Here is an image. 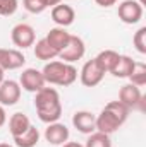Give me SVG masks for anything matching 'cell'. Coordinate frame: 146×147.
I'll return each instance as SVG.
<instances>
[{
    "label": "cell",
    "mask_w": 146,
    "mask_h": 147,
    "mask_svg": "<svg viewBox=\"0 0 146 147\" xmlns=\"http://www.w3.org/2000/svg\"><path fill=\"white\" fill-rule=\"evenodd\" d=\"M119 57H120V55H119L117 51H113V50H103V51H100V53L95 57V60H96V63L100 65V69H102L103 72L110 74L112 69L115 67Z\"/></svg>",
    "instance_id": "obj_18"
},
{
    "label": "cell",
    "mask_w": 146,
    "mask_h": 147,
    "mask_svg": "<svg viewBox=\"0 0 146 147\" xmlns=\"http://www.w3.org/2000/svg\"><path fill=\"white\" fill-rule=\"evenodd\" d=\"M62 147H84V146L79 144V142H65V144H62Z\"/></svg>",
    "instance_id": "obj_29"
},
{
    "label": "cell",
    "mask_w": 146,
    "mask_h": 147,
    "mask_svg": "<svg viewBox=\"0 0 146 147\" xmlns=\"http://www.w3.org/2000/svg\"><path fill=\"white\" fill-rule=\"evenodd\" d=\"M79 77H81V84L84 87H95V86H98L103 80L105 72L100 69V65L96 63V60L91 58V60H88L83 65V69L79 72Z\"/></svg>",
    "instance_id": "obj_6"
},
{
    "label": "cell",
    "mask_w": 146,
    "mask_h": 147,
    "mask_svg": "<svg viewBox=\"0 0 146 147\" xmlns=\"http://www.w3.org/2000/svg\"><path fill=\"white\" fill-rule=\"evenodd\" d=\"M72 125L74 128L81 134H93L96 130V115H93L91 111H76L72 116Z\"/></svg>",
    "instance_id": "obj_13"
},
{
    "label": "cell",
    "mask_w": 146,
    "mask_h": 147,
    "mask_svg": "<svg viewBox=\"0 0 146 147\" xmlns=\"http://www.w3.org/2000/svg\"><path fill=\"white\" fill-rule=\"evenodd\" d=\"M0 147H12V146H10V144H5V142H2V144H0Z\"/></svg>",
    "instance_id": "obj_31"
},
{
    "label": "cell",
    "mask_w": 146,
    "mask_h": 147,
    "mask_svg": "<svg viewBox=\"0 0 146 147\" xmlns=\"http://www.w3.org/2000/svg\"><path fill=\"white\" fill-rule=\"evenodd\" d=\"M35 57H36L38 60H43V62H50V60H53V58H57V51L46 43V39L43 38V39H40L36 41L35 45Z\"/></svg>",
    "instance_id": "obj_20"
},
{
    "label": "cell",
    "mask_w": 146,
    "mask_h": 147,
    "mask_svg": "<svg viewBox=\"0 0 146 147\" xmlns=\"http://www.w3.org/2000/svg\"><path fill=\"white\" fill-rule=\"evenodd\" d=\"M17 7H19L17 0H0V16L9 17V16L16 14Z\"/></svg>",
    "instance_id": "obj_24"
},
{
    "label": "cell",
    "mask_w": 146,
    "mask_h": 147,
    "mask_svg": "<svg viewBox=\"0 0 146 147\" xmlns=\"http://www.w3.org/2000/svg\"><path fill=\"white\" fill-rule=\"evenodd\" d=\"M2 82H3V70L0 69V84H2Z\"/></svg>",
    "instance_id": "obj_30"
},
{
    "label": "cell",
    "mask_w": 146,
    "mask_h": 147,
    "mask_svg": "<svg viewBox=\"0 0 146 147\" xmlns=\"http://www.w3.org/2000/svg\"><path fill=\"white\" fill-rule=\"evenodd\" d=\"M76 19V12L71 5L67 3H59L55 7H52V21L59 26V28H67L71 26Z\"/></svg>",
    "instance_id": "obj_14"
},
{
    "label": "cell",
    "mask_w": 146,
    "mask_h": 147,
    "mask_svg": "<svg viewBox=\"0 0 146 147\" xmlns=\"http://www.w3.org/2000/svg\"><path fill=\"white\" fill-rule=\"evenodd\" d=\"M21 99V86L19 82L9 79L0 84V105L2 106H14Z\"/></svg>",
    "instance_id": "obj_11"
},
{
    "label": "cell",
    "mask_w": 146,
    "mask_h": 147,
    "mask_svg": "<svg viewBox=\"0 0 146 147\" xmlns=\"http://www.w3.org/2000/svg\"><path fill=\"white\" fill-rule=\"evenodd\" d=\"M132 45L136 46V50L141 53V55H145L146 53V28H139L136 33H134V36H132Z\"/></svg>",
    "instance_id": "obj_23"
},
{
    "label": "cell",
    "mask_w": 146,
    "mask_h": 147,
    "mask_svg": "<svg viewBox=\"0 0 146 147\" xmlns=\"http://www.w3.org/2000/svg\"><path fill=\"white\" fill-rule=\"evenodd\" d=\"M129 111L131 110L126 105H122L119 99L107 103L105 108L100 111V115H96V132L112 135L127 121Z\"/></svg>",
    "instance_id": "obj_2"
},
{
    "label": "cell",
    "mask_w": 146,
    "mask_h": 147,
    "mask_svg": "<svg viewBox=\"0 0 146 147\" xmlns=\"http://www.w3.org/2000/svg\"><path fill=\"white\" fill-rule=\"evenodd\" d=\"M45 84L46 82L41 70H36V69H26L19 77V86L28 92H38L40 89L45 87Z\"/></svg>",
    "instance_id": "obj_9"
},
{
    "label": "cell",
    "mask_w": 146,
    "mask_h": 147,
    "mask_svg": "<svg viewBox=\"0 0 146 147\" xmlns=\"http://www.w3.org/2000/svg\"><path fill=\"white\" fill-rule=\"evenodd\" d=\"M41 74H43L46 84H53V86H60V87L71 86L77 79L76 67L72 63H65L62 60H50L43 67Z\"/></svg>",
    "instance_id": "obj_3"
},
{
    "label": "cell",
    "mask_w": 146,
    "mask_h": 147,
    "mask_svg": "<svg viewBox=\"0 0 146 147\" xmlns=\"http://www.w3.org/2000/svg\"><path fill=\"white\" fill-rule=\"evenodd\" d=\"M84 147H112L110 135L95 130L93 134H89V137H88V140H86Z\"/></svg>",
    "instance_id": "obj_21"
},
{
    "label": "cell",
    "mask_w": 146,
    "mask_h": 147,
    "mask_svg": "<svg viewBox=\"0 0 146 147\" xmlns=\"http://www.w3.org/2000/svg\"><path fill=\"white\" fill-rule=\"evenodd\" d=\"M29 127H31V121H29L28 115H24V113H14L9 120V132L12 137L24 134Z\"/></svg>",
    "instance_id": "obj_16"
},
{
    "label": "cell",
    "mask_w": 146,
    "mask_h": 147,
    "mask_svg": "<svg viewBox=\"0 0 146 147\" xmlns=\"http://www.w3.org/2000/svg\"><path fill=\"white\" fill-rule=\"evenodd\" d=\"M10 39H12V43H14L19 50H26V48H29V46L35 45L36 34H35L33 26H29V24H26V22H19V24H16V26L12 28V31H10Z\"/></svg>",
    "instance_id": "obj_4"
},
{
    "label": "cell",
    "mask_w": 146,
    "mask_h": 147,
    "mask_svg": "<svg viewBox=\"0 0 146 147\" xmlns=\"http://www.w3.org/2000/svg\"><path fill=\"white\" fill-rule=\"evenodd\" d=\"M134 65H136V62H134L131 57L120 55L119 60H117V63H115V67L112 69L110 74H112L113 77H119V79H129V75L134 70Z\"/></svg>",
    "instance_id": "obj_17"
},
{
    "label": "cell",
    "mask_w": 146,
    "mask_h": 147,
    "mask_svg": "<svg viewBox=\"0 0 146 147\" xmlns=\"http://www.w3.org/2000/svg\"><path fill=\"white\" fill-rule=\"evenodd\" d=\"M69 128L60 123V121H53L48 123V127L45 128V140L52 146H62L69 140Z\"/></svg>",
    "instance_id": "obj_12"
},
{
    "label": "cell",
    "mask_w": 146,
    "mask_h": 147,
    "mask_svg": "<svg viewBox=\"0 0 146 147\" xmlns=\"http://www.w3.org/2000/svg\"><path fill=\"white\" fill-rule=\"evenodd\" d=\"M26 63V57L23 51L16 48H0V69L5 70H17Z\"/></svg>",
    "instance_id": "obj_8"
},
{
    "label": "cell",
    "mask_w": 146,
    "mask_h": 147,
    "mask_svg": "<svg viewBox=\"0 0 146 147\" xmlns=\"http://www.w3.org/2000/svg\"><path fill=\"white\" fill-rule=\"evenodd\" d=\"M117 14L124 24H138L143 17V5L138 0H124L119 3Z\"/></svg>",
    "instance_id": "obj_5"
},
{
    "label": "cell",
    "mask_w": 146,
    "mask_h": 147,
    "mask_svg": "<svg viewBox=\"0 0 146 147\" xmlns=\"http://www.w3.org/2000/svg\"><path fill=\"white\" fill-rule=\"evenodd\" d=\"M5 121H7V113H5V110H3V106L0 105V128L5 125Z\"/></svg>",
    "instance_id": "obj_27"
},
{
    "label": "cell",
    "mask_w": 146,
    "mask_h": 147,
    "mask_svg": "<svg viewBox=\"0 0 146 147\" xmlns=\"http://www.w3.org/2000/svg\"><path fill=\"white\" fill-rule=\"evenodd\" d=\"M46 39V43L57 51V57H59V53L65 48V45L69 43V39H71V33H67L65 31V28H52L50 31H48V34L45 36Z\"/></svg>",
    "instance_id": "obj_15"
},
{
    "label": "cell",
    "mask_w": 146,
    "mask_h": 147,
    "mask_svg": "<svg viewBox=\"0 0 146 147\" xmlns=\"http://www.w3.org/2000/svg\"><path fill=\"white\" fill-rule=\"evenodd\" d=\"M129 80H131V84H134V86H138V87L146 86V65L143 62H136L134 70L129 75Z\"/></svg>",
    "instance_id": "obj_22"
},
{
    "label": "cell",
    "mask_w": 146,
    "mask_h": 147,
    "mask_svg": "<svg viewBox=\"0 0 146 147\" xmlns=\"http://www.w3.org/2000/svg\"><path fill=\"white\" fill-rule=\"evenodd\" d=\"M119 101L122 105H126L129 110H136L143 105V94H141V87L134 86V84H126L120 87L119 91Z\"/></svg>",
    "instance_id": "obj_10"
},
{
    "label": "cell",
    "mask_w": 146,
    "mask_h": 147,
    "mask_svg": "<svg viewBox=\"0 0 146 147\" xmlns=\"http://www.w3.org/2000/svg\"><path fill=\"white\" fill-rule=\"evenodd\" d=\"M84 53H86V45H84V41L79 36H72V34H71L69 43H67L65 48L59 53V58H60L62 62H65V63H74V62L81 60V58L84 57Z\"/></svg>",
    "instance_id": "obj_7"
},
{
    "label": "cell",
    "mask_w": 146,
    "mask_h": 147,
    "mask_svg": "<svg viewBox=\"0 0 146 147\" xmlns=\"http://www.w3.org/2000/svg\"><path fill=\"white\" fill-rule=\"evenodd\" d=\"M23 5L28 12L31 14H41L45 9H46V3L45 0H23Z\"/></svg>",
    "instance_id": "obj_25"
},
{
    "label": "cell",
    "mask_w": 146,
    "mask_h": 147,
    "mask_svg": "<svg viewBox=\"0 0 146 147\" xmlns=\"http://www.w3.org/2000/svg\"><path fill=\"white\" fill-rule=\"evenodd\" d=\"M45 3H46V7H55V5L62 3V0H45Z\"/></svg>",
    "instance_id": "obj_28"
},
{
    "label": "cell",
    "mask_w": 146,
    "mask_h": 147,
    "mask_svg": "<svg viewBox=\"0 0 146 147\" xmlns=\"http://www.w3.org/2000/svg\"><path fill=\"white\" fill-rule=\"evenodd\" d=\"M12 139H14V144L17 147H36V144L40 142V132L35 125H31L24 134L12 137Z\"/></svg>",
    "instance_id": "obj_19"
},
{
    "label": "cell",
    "mask_w": 146,
    "mask_h": 147,
    "mask_svg": "<svg viewBox=\"0 0 146 147\" xmlns=\"http://www.w3.org/2000/svg\"><path fill=\"white\" fill-rule=\"evenodd\" d=\"M138 2H139L141 5H145V3H146V0H138Z\"/></svg>",
    "instance_id": "obj_32"
},
{
    "label": "cell",
    "mask_w": 146,
    "mask_h": 147,
    "mask_svg": "<svg viewBox=\"0 0 146 147\" xmlns=\"http://www.w3.org/2000/svg\"><path fill=\"white\" fill-rule=\"evenodd\" d=\"M100 7H112V5H115L117 3V0H95Z\"/></svg>",
    "instance_id": "obj_26"
},
{
    "label": "cell",
    "mask_w": 146,
    "mask_h": 147,
    "mask_svg": "<svg viewBox=\"0 0 146 147\" xmlns=\"http://www.w3.org/2000/svg\"><path fill=\"white\" fill-rule=\"evenodd\" d=\"M35 108H36L38 118L43 123H53L59 121L62 116V103L60 94L53 87H43L35 92Z\"/></svg>",
    "instance_id": "obj_1"
}]
</instances>
